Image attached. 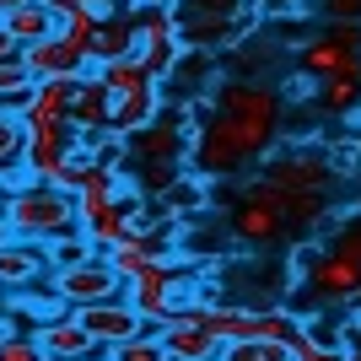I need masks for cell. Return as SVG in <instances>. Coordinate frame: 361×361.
Here are the masks:
<instances>
[{"instance_id": "cell-24", "label": "cell", "mask_w": 361, "mask_h": 361, "mask_svg": "<svg viewBox=\"0 0 361 361\" xmlns=\"http://www.w3.org/2000/svg\"><path fill=\"white\" fill-rule=\"evenodd\" d=\"M44 254H49V270H75V264L97 259V243H92L87 232H71V238H54V243H44Z\"/></svg>"}, {"instance_id": "cell-11", "label": "cell", "mask_w": 361, "mask_h": 361, "mask_svg": "<svg viewBox=\"0 0 361 361\" xmlns=\"http://www.w3.org/2000/svg\"><path fill=\"white\" fill-rule=\"evenodd\" d=\"M38 281H49V254L38 243L11 238L0 248V291H27V286H38Z\"/></svg>"}, {"instance_id": "cell-28", "label": "cell", "mask_w": 361, "mask_h": 361, "mask_svg": "<svg viewBox=\"0 0 361 361\" xmlns=\"http://www.w3.org/2000/svg\"><path fill=\"white\" fill-rule=\"evenodd\" d=\"M22 140H27V130H22V119L0 108V167H6V162H22Z\"/></svg>"}, {"instance_id": "cell-30", "label": "cell", "mask_w": 361, "mask_h": 361, "mask_svg": "<svg viewBox=\"0 0 361 361\" xmlns=\"http://www.w3.org/2000/svg\"><path fill=\"white\" fill-rule=\"evenodd\" d=\"M324 157H329V167L340 173V178H345V173H356L361 146H356V140H329V146H324Z\"/></svg>"}, {"instance_id": "cell-27", "label": "cell", "mask_w": 361, "mask_h": 361, "mask_svg": "<svg viewBox=\"0 0 361 361\" xmlns=\"http://www.w3.org/2000/svg\"><path fill=\"white\" fill-rule=\"evenodd\" d=\"M226 361H291L281 340H238V345H221Z\"/></svg>"}, {"instance_id": "cell-22", "label": "cell", "mask_w": 361, "mask_h": 361, "mask_svg": "<svg viewBox=\"0 0 361 361\" xmlns=\"http://www.w3.org/2000/svg\"><path fill=\"white\" fill-rule=\"evenodd\" d=\"M318 108L334 114V119H345L361 108V71H340V75H324L318 81Z\"/></svg>"}, {"instance_id": "cell-31", "label": "cell", "mask_w": 361, "mask_h": 361, "mask_svg": "<svg viewBox=\"0 0 361 361\" xmlns=\"http://www.w3.org/2000/svg\"><path fill=\"white\" fill-rule=\"evenodd\" d=\"M32 183H38V178H32L22 162H6V167H0V195H22V189H32Z\"/></svg>"}, {"instance_id": "cell-40", "label": "cell", "mask_w": 361, "mask_h": 361, "mask_svg": "<svg viewBox=\"0 0 361 361\" xmlns=\"http://www.w3.org/2000/svg\"><path fill=\"white\" fill-rule=\"evenodd\" d=\"M0 211H6V195H0Z\"/></svg>"}, {"instance_id": "cell-6", "label": "cell", "mask_w": 361, "mask_h": 361, "mask_svg": "<svg viewBox=\"0 0 361 361\" xmlns=\"http://www.w3.org/2000/svg\"><path fill=\"white\" fill-rule=\"evenodd\" d=\"M302 75H340V71H361V22H329L324 32H313L307 44L297 49Z\"/></svg>"}, {"instance_id": "cell-2", "label": "cell", "mask_w": 361, "mask_h": 361, "mask_svg": "<svg viewBox=\"0 0 361 361\" xmlns=\"http://www.w3.org/2000/svg\"><path fill=\"white\" fill-rule=\"evenodd\" d=\"M302 297L313 302L318 313L324 307H361V211L340 216L329 238H318Z\"/></svg>"}, {"instance_id": "cell-26", "label": "cell", "mask_w": 361, "mask_h": 361, "mask_svg": "<svg viewBox=\"0 0 361 361\" xmlns=\"http://www.w3.org/2000/svg\"><path fill=\"white\" fill-rule=\"evenodd\" d=\"M178 54H183V44L178 38H167V44H146V49H135V60L146 65V75L162 87L167 75H173V65H178Z\"/></svg>"}, {"instance_id": "cell-39", "label": "cell", "mask_w": 361, "mask_h": 361, "mask_svg": "<svg viewBox=\"0 0 361 361\" xmlns=\"http://www.w3.org/2000/svg\"><path fill=\"white\" fill-rule=\"evenodd\" d=\"M205 361H226V350H216V356H205Z\"/></svg>"}, {"instance_id": "cell-5", "label": "cell", "mask_w": 361, "mask_h": 361, "mask_svg": "<svg viewBox=\"0 0 361 361\" xmlns=\"http://www.w3.org/2000/svg\"><path fill=\"white\" fill-rule=\"evenodd\" d=\"M238 11H243V0H173L178 44H189V49H232Z\"/></svg>"}, {"instance_id": "cell-37", "label": "cell", "mask_w": 361, "mask_h": 361, "mask_svg": "<svg viewBox=\"0 0 361 361\" xmlns=\"http://www.w3.org/2000/svg\"><path fill=\"white\" fill-rule=\"evenodd\" d=\"M16 6H27V0H0V16H6V11H16Z\"/></svg>"}, {"instance_id": "cell-9", "label": "cell", "mask_w": 361, "mask_h": 361, "mask_svg": "<svg viewBox=\"0 0 361 361\" xmlns=\"http://www.w3.org/2000/svg\"><path fill=\"white\" fill-rule=\"evenodd\" d=\"M22 65H27L32 81H49V75H87L92 71V54L81 44H71L65 32H49L44 44L22 49Z\"/></svg>"}, {"instance_id": "cell-20", "label": "cell", "mask_w": 361, "mask_h": 361, "mask_svg": "<svg viewBox=\"0 0 361 361\" xmlns=\"http://www.w3.org/2000/svg\"><path fill=\"white\" fill-rule=\"evenodd\" d=\"M0 22H6V32H11V38H16L22 49H27V44H44L49 32H60V22H54V11H49L44 0H27V6L6 11Z\"/></svg>"}, {"instance_id": "cell-34", "label": "cell", "mask_w": 361, "mask_h": 361, "mask_svg": "<svg viewBox=\"0 0 361 361\" xmlns=\"http://www.w3.org/2000/svg\"><path fill=\"white\" fill-rule=\"evenodd\" d=\"M22 54V44H16L11 32H6V22H0V60H16Z\"/></svg>"}, {"instance_id": "cell-29", "label": "cell", "mask_w": 361, "mask_h": 361, "mask_svg": "<svg viewBox=\"0 0 361 361\" xmlns=\"http://www.w3.org/2000/svg\"><path fill=\"white\" fill-rule=\"evenodd\" d=\"M0 361H49V350L38 345V334H11L0 340Z\"/></svg>"}, {"instance_id": "cell-38", "label": "cell", "mask_w": 361, "mask_h": 361, "mask_svg": "<svg viewBox=\"0 0 361 361\" xmlns=\"http://www.w3.org/2000/svg\"><path fill=\"white\" fill-rule=\"evenodd\" d=\"M81 361H108V356H103V350H92V356H81Z\"/></svg>"}, {"instance_id": "cell-7", "label": "cell", "mask_w": 361, "mask_h": 361, "mask_svg": "<svg viewBox=\"0 0 361 361\" xmlns=\"http://www.w3.org/2000/svg\"><path fill=\"white\" fill-rule=\"evenodd\" d=\"M75 318H81V329L97 340V350L119 345V340H130V334H146L151 318L140 313L130 297H103V302H81L75 307Z\"/></svg>"}, {"instance_id": "cell-23", "label": "cell", "mask_w": 361, "mask_h": 361, "mask_svg": "<svg viewBox=\"0 0 361 361\" xmlns=\"http://www.w3.org/2000/svg\"><path fill=\"white\" fill-rule=\"evenodd\" d=\"M97 81L108 87V97H124V92L157 87V81L146 75V65H140L135 54H124V60H108V65H97Z\"/></svg>"}, {"instance_id": "cell-41", "label": "cell", "mask_w": 361, "mask_h": 361, "mask_svg": "<svg viewBox=\"0 0 361 361\" xmlns=\"http://www.w3.org/2000/svg\"><path fill=\"white\" fill-rule=\"evenodd\" d=\"M356 350H361V340H356Z\"/></svg>"}, {"instance_id": "cell-13", "label": "cell", "mask_w": 361, "mask_h": 361, "mask_svg": "<svg viewBox=\"0 0 361 361\" xmlns=\"http://www.w3.org/2000/svg\"><path fill=\"white\" fill-rule=\"evenodd\" d=\"M32 334H38V345L49 350V361H81V356H92V350H97V340L81 329L75 307H71L65 318H54V324H38Z\"/></svg>"}, {"instance_id": "cell-25", "label": "cell", "mask_w": 361, "mask_h": 361, "mask_svg": "<svg viewBox=\"0 0 361 361\" xmlns=\"http://www.w3.org/2000/svg\"><path fill=\"white\" fill-rule=\"evenodd\" d=\"M103 356L108 361H167V345L157 340V329H146V334H130L119 345H108Z\"/></svg>"}, {"instance_id": "cell-35", "label": "cell", "mask_w": 361, "mask_h": 361, "mask_svg": "<svg viewBox=\"0 0 361 361\" xmlns=\"http://www.w3.org/2000/svg\"><path fill=\"white\" fill-rule=\"evenodd\" d=\"M11 334H16V313H11V307H0V340H11Z\"/></svg>"}, {"instance_id": "cell-21", "label": "cell", "mask_w": 361, "mask_h": 361, "mask_svg": "<svg viewBox=\"0 0 361 361\" xmlns=\"http://www.w3.org/2000/svg\"><path fill=\"white\" fill-rule=\"evenodd\" d=\"M124 54H135V22H130V11L97 22V32H92V65L124 60Z\"/></svg>"}, {"instance_id": "cell-4", "label": "cell", "mask_w": 361, "mask_h": 361, "mask_svg": "<svg viewBox=\"0 0 361 361\" xmlns=\"http://www.w3.org/2000/svg\"><path fill=\"white\" fill-rule=\"evenodd\" d=\"M226 232L243 243V248H270V243H297V226H291L286 200L275 195L270 183L248 178L243 195L226 205Z\"/></svg>"}, {"instance_id": "cell-1", "label": "cell", "mask_w": 361, "mask_h": 361, "mask_svg": "<svg viewBox=\"0 0 361 361\" xmlns=\"http://www.w3.org/2000/svg\"><path fill=\"white\" fill-rule=\"evenodd\" d=\"M281 119H286V97L270 81H216V103L189 140V167L211 183L248 173L275 151Z\"/></svg>"}, {"instance_id": "cell-10", "label": "cell", "mask_w": 361, "mask_h": 361, "mask_svg": "<svg viewBox=\"0 0 361 361\" xmlns=\"http://www.w3.org/2000/svg\"><path fill=\"white\" fill-rule=\"evenodd\" d=\"M157 211H162L167 221H178V226L195 221V216H205V211H211V178H205V173H195V167H183L178 178L157 195Z\"/></svg>"}, {"instance_id": "cell-8", "label": "cell", "mask_w": 361, "mask_h": 361, "mask_svg": "<svg viewBox=\"0 0 361 361\" xmlns=\"http://www.w3.org/2000/svg\"><path fill=\"white\" fill-rule=\"evenodd\" d=\"M49 286L60 291L71 307L81 302H103V297H124V281L108 270V259H87V264H75V270H49Z\"/></svg>"}, {"instance_id": "cell-14", "label": "cell", "mask_w": 361, "mask_h": 361, "mask_svg": "<svg viewBox=\"0 0 361 361\" xmlns=\"http://www.w3.org/2000/svg\"><path fill=\"white\" fill-rule=\"evenodd\" d=\"M167 108L162 87H140V92H124V97H114V108H108V130L114 135H135V130H146L157 114Z\"/></svg>"}, {"instance_id": "cell-32", "label": "cell", "mask_w": 361, "mask_h": 361, "mask_svg": "<svg viewBox=\"0 0 361 361\" xmlns=\"http://www.w3.org/2000/svg\"><path fill=\"white\" fill-rule=\"evenodd\" d=\"M329 22H361V0H318Z\"/></svg>"}, {"instance_id": "cell-19", "label": "cell", "mask_w": 361, "mask_h": 361, "mask_svg": "<svg viewBox=\"0 0 361 361\" xmlns=\"http://www.w3.org/2000/svg\"><path fill=\"white\" fill-rule=\"evenodd\" d=\"M6 307H11L16 318H32V329H38V324H54V318L71 313V302L49 286V281H38V286H27V291H11V302H6Z\"/></svg>"}, {"instance_id": "cell-15", "label": "cell", "mask_w": 361, "mask_h": 361, "mask_svg": "<svg viewBox=\"0 0 361 361\" xmlns=\"http://www.w3.org/2000/svg\"><path fill=\"white\" fill-rule=\"evenodd\" d=\"M108 108H114V97H108V87L97 81V65H92L81 81H75V97H71V124L81 130V135H97V130H108Z\"/></svg>"}, {"instance_id": "cell-36", "label": "cell", "mask_w": 361, "mask_h": 361, "mask_svg": "<svg viewBox=\"0 0 361 361\" xmlns=\"http://www.w3.org/2000/svg\"><path fill=\"white\" fill-rule=\"evenodd\" d=\"M11 238H16V232H11V221H6V211H0V248H6Z\"/></svg>"}, {"instance_id": "cell-3", "label": "cell", "mask_w": 361, "mask_h": 361, "mask_svg": "<svg viewBox=\"0 0 361 361\" xmlns=\"http://www.w3.org/2000/svg\"><path fill=\"white\" fill-rule=\"evenodd\" d=\"M6 221L22 243H54V238H71L81 232V216H75V195L54 189V183H32L22 195H6Z\"/></svg>"}, {"instance_id": "cell-17", "label": "cell", "mask_w": 361, "mask_h": 361, "mask_svg": "<svg viewBox=\"0 0 361 361\" xmlns=\"http://www.w3.org/2000/svg\"><path fill=\"white\" fill-rule=\"evenodd\" d=\"M286 356L291 361H340L345 350L334 345V334H324L318 313H297V329L286 334Z\"/></svg>"}, {"instance_id": "cell-12", "label": "cell", "mask_w": 361, "mask_h": 361, "mask_svg": "<svg viewBox=\"0 0 361 361\" xmlns=\"http://www.w3.org/2000/svg\"><path fill=\"white\" fill-rule=\"evenodd\" d=\"M205 81H216V49H189V44H183L173 75L162 81V97H167V103H189Z\"/></svg>"}, {"instance_id": "cell-33", "label": "cell", "mask_w": 361, "mask_h": 361, "mask_svg": "<svg viewBox=\"0 0 361 361\" xmlns=\"http://www.w3.org/2000/svg\"><path fill=\"white\" fill-rule=\"evenodd\" d=\"M49 11H54V22H71L75 11H87V0H44Z\"/></svg>"}, {"instance_id": "cell-18", "label": "cell", "mask_w": 361, "mask_h": 361, "mask_svg": "<svg viewBox=\"0 0 361 361\" xmlns=\"http://www.w3.org/2000/svg\"><path fill=\"white\" fill-rule=\"evenodd\" d=\"M103 259H108V270H114V275L124 281V286H130V281H135V275H146L151 264H167V259H178V254H162V248H151V243L135 232V238L114 243V248H108Z\"/></svg>"}, {"instance_id": "cell-16", "label": "cell", "mask_w": 361, "mask_h": 361, "mask_svg": "<svg viewBox=\"0 0 361 361\" xmlns=\"http://www.w3.org/2000/svg\"><path fill=\"white\" fill-rule=\"evenodd\" d=\"M157 340L167 345V361H205L221 350V340H216L200 318H183V324H162L157 329Z\"/></svg>"}]
</instances>
